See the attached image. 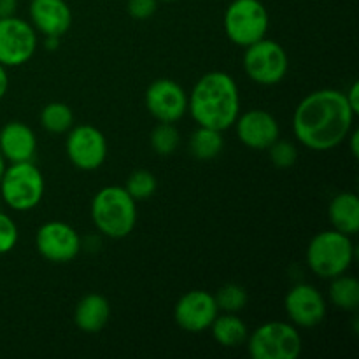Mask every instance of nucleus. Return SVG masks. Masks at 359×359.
Segmentation results:
<instances>
[{
  "label": "nucleus",
  "mask_w": 359,
  "mask_h": 359,
  "mask_svg": "<svg viewBox=\"0 0 359 359\" xmlns=\"http://www.w3.org/2000/svg\"><path fill=\"white\" fill-rule=\"evenodd\" d=\"M354 245L349 235L326 230L316 235L307 248V265L321 279H333L351 269Z\"/></svg>",
  "instance_id": "20e7f679"
},
{
  "label": "nucleus",
  "mask_w": 359,
  "mask_h": 359,
  "mask_svg": "<svg viewBox=\"0 0 359 359\" xmlns=\"http://www.w3.org/2000/svg\"><path fill=\"white\" fill-rule=\"evenodd\" d=\"M328 219L333 230L349 237L359 231V198L356 193L344 191L333 196L328 205Z\"/></svg>",
  "instance_id": "6ab92c4d"
},
{
  "label": "nucleus",
  "mask_w": 359,
  "mask_h": 359,
  "mask_svg": "<svg viewBox=\"0 0 359 359\" xmlns=\"http://www.w3.org/2000/svg\"><path fill=\"white\" fill-rule=\"evenodd\" d=\"M91 219L107 238L128 237L137 223L135 200L123 186H105L91 200Z\"/></svg>",
  "instance_id": "7ed1b4c3"
},
{
  "label": "nucleus",
  "mask_w": 359,
  "mask_h": 359,
  "mask_svg": "<svg viewBox=\"0 0 359 359\" xmlns=\"http://www.w3.org/2000/svg\"><path fill=\"white\" fill-rule=\"evenodd\" d=\"M242 63L249 79L262 86L279 84L290 70L286 49L279 42L266 37L245 48Z\"/></svg>",
  "instance_id": "6e6552de"
},
{
  "label": "nucleus",
  "mask_w": 359,
  "mask_h": 359,
  "mask_svg": "<svg viewBox=\"0 0 359 359\" xmlns=\"http://www.w3.org/2000/svg\"><path fill=\"white\" fill-rule=\"evenodd\" d=\"M330 280L328 294L332 304L342 311H356L359 307V280L356 277L347 276L346 272Z\"/></svg>",
  "instance_id": "4be33fe9"
},
{
  "label": "nucleus",
  "mask_w": 359,
  "mask_h": 359,
  "mask_svg": "<svg viewBox=\"0 0 359 359\" xmlns=\"http://www.w3.org/2000/svg\"><path fill=\"white\" fill-rule=\"evenodd\" d=\"M44 48L48 51H56L60 48V37H44Z\"/></svg>",
  "instance_id": "72a5a7b5"
},
{
  "label": "nucleus",
  "mask_w": 359,
  "mask_h": 359,
  "mask_svg": "<svg viewBox=\"0 0 359 359\" xmlns=\"http://www.w3.org/2000/svg\"><path fill=\"white\" fill-rule=\"evenodd\" d=\"M284 311L294 326L314 328L326 318V300L311 284H297L284 298Z\"/></svg>",
  "instance_id": "4468645a"
},
{
  "label": "nucleus",
  "mask_w": 359,
  "mask_h": 359,
  "mask_svg": "<svg viewBox=\"0 0 359 359\" xmlns=\"http://www.w3.org/2000/svg\"><path fill=\"white\" fill-rule=\"evenodd\" d=\"M188 147L191 156L196 158V160H214L216 156H219V153L224 147L223 132L205 128V126H198V128L193 132V135L189 137Z\"/></svg>",
  "instance_id": "412c9836"
},
{
  "label": "nucleus",
  "mask_w": 359,
  "mask_h": 359,
  "mask_svg": "<svg viewBox=\"0 0 359 359\" xmlns=\"http://www.w3.org/2000/svg\"><path fill=\"white\" fill-rule=\"evenodd\" d=\"M214 300H216L217 309L224 312H233L237 314L238 311L248 305V291L241 286V284H224L217 290V293L214 294Z\"/></svg>",
  "instance_id": "393cba45"
},
{
  "label": "nucleus",
  "mask_w": 359,
  "mask_h": 359,
  "mask_svg": "<svg viewBox=\"0 0 359 359\" xmlns=\"http://www.w3.org/2000/svg\"><path fill=\"white\" fill-rule=\"evenodd\" d=\"M245 342L252 359H297L304 349L297 326L284 321L265 323Z\"/></svg>",
  "instance_id": "423d86ee"
},
{
  "label": "nucleus",
  "mask_w": 359,
  "mask_h": 359,
  "mask_svg": "<svg viewBox=\"0 0 359 359\" xmlns=\"http://www.w3.org/2000/svg\"><path fill=\"white\" fill-rule=\"evenodd\" d=\"M356 112L346 93L332 88L309 93L293 114V132L298 142L312 151H332L347 139Z\"/></svg>",
  "instance_id": "f257e3e1"
},
{
  "label": "nucleus",
  "mask_w": 359,
  "mask_h": 359,
  "mask_svg": "<svg viewBox=\"0 0 359 359\" xmlns=\"http://www.w3.org/2000/svg\"><path fill=\"white\" fill-rule=\"evenodd\" d=\"M30 23L44 37H62L72 25V11L65 0H32Z\"/></svg>",
  "instance_id": "dca6fc26"
},
{
  "label": "nucleus",
  "mask_w": 359,
  "mask_h": 359,
  "mask_svg": "<svg viewBox=\"0 0 359 359\" xmlns=\"http://www.w3.org/2000/svg\"><path fill=\"white\" fill-rule=\"evenodd\" d=\"M0 154L9 163L34 161L37 154V137L21 121H11L0 130Z\"/></svg>",
  "instance_id": "f3484780"
},
{
  "label": "nucleus",
  "mask_w": 359,
  "mask_h": 359,
  "mask_svg": "<svg viewBox=\"0 0 359 359\" xmlns=\"http://www.w3.org/2000/svg\"><path fill=\"white\" fill-rule=\"evenodd\" d=\"M158 2H175V0H158Z\"/></svg>",
  "instance_id": "c9c22d12"
},
{
  "label": "nucleus",
  "mask_w": 359,
  "mask_h": 359,
  "mask_svg": "<svg viewBox=\"0 0 359 359\" xmlns=\"http://www.w3.org/2000/svg\"><path fill=\"white\" fill-rule=\"evenodd\" d=\"M210 333H212V339L223 347L242 346L249 337L248 325L233 312H224L221 316L217 314L210 325Z\"/></svg>",
  "instance_id": "aec40b11"
},
{
  "label": "nucleus",
  "mask_w": 359,
  "mask_h": 359,
  "mask_svg": "<svg viewBox=\"0 0 359 359\" xmlns=\"http://www.w3.org/2000/svg\"><path fill=\"white\" fill-rule=\"evenodd\" d=\"M41 125L46 132L55 133H67L74 126V112L63 102H51L46 105L41 112Z\"/></svg>",
  "instance_id": "5701e85b"
},
{
  "label": "nucleus",
  "mask_w": 359,
  "mask_h": 359,
  "mask_svg": "<svg viewBox=\"0 0 359 359\" xmlns=\"http://www.w3.org/2000/svg\"><path fill=\"white\" fill-rule=\"evenodd\" d=\"M7 90H9V76H7V69L0 65V100L6 97Z\"/></svg>",
  "instance_id": "2f4dec72"
},
{
  "label": "nucleus",
  "mask_w": 359,
  "mask_h": 359,
  "mask_svg": "<svg viewBox=\"0 0 359 359\" xmlns=\"http://www.w3.org/2000/svg\"><path fill=\"white\" fill-rule=\"evenodd\" d=\"M219 314L214 294L203 290H191L182 294L174 309V319L181 330L188 333H202L210 328Z\"/></svg>",
  "instance_id": "ddd939ff"
},
{
  "label": "nucleus",
  "mask_w": 359,
  "mask_h": 359,
  "mask_svg": "<svg viewBox=\"0 0 359 359\" xmlns=\"http://www.w3.org/2000/svg\"><path fill=\"white\" fill-rule=\"evenodd\" d=\"M269 23V11L262 0H233L224 11V34L241 48L266 37Z\"/></svg>",
  "instance_id": "0eeeda50"
},
{
  "label": "nucleus",
  "mask_w": 359,
  "mask_h": 359,
  "mask_svg": "<svg viewBox=\"0 0 359 359\" xmlns=\"http://www.w3.org/2000/svg\"><path fill=\"white\" fill-rule=\"evenodd\" d=\"M35 248L46 262L62 265L77 258L83 249V242L70 224L63 221H48L37 230Z\"/></svg>",
  "instance_id": "9b49d317"
},
{
  "label": "nucleus",
  "mask_w": 359,
  "mask_h": 359,
  "mask_svg": "<svg viewBox=\"0 0 359 359\" xmlns=\"http://www.w3.org/2000/svg\"><path fill=\"white\" fill-rule=\"evenodd\" d=\"M346 98H347V102H349L351 109H353L358 116L359 114V83L358 81H354V83L351 84L349 90L346 91Z\"/></svg>",
  "instance_id": "c756f323"
},
{
  "label": "nucleus",
  "mask_w": 359,
  "mask_h": 359,
  "mask_svg": "<svg viewBox=\"0 0 359 359\" xmlns=\"http://www.w3.org/2000/svg\"><path fill=\"white\" fill-rule=\"evenodd\" d=\"M37 51V32L21 18H0V65L6 69L27 63Z\"/></svg>",
  "instance_id": "9d476101"
},
{
  "label": "nucleus",
  "mask_w": 359,
  "mask_h": 359,
  "mask_svg": "<svg viewBox=\"0 0 359 359\" xmlns=\"http://www.w3.org/2000/svg\"><path fill=\"white\" fill-rule=\"evenodd\" d=\"M235 132L245 147L255 151H266L280 135L277 119L262 109H252L245 114H238Z\"/></svg>",
  "instance_id": "2eb2a0df"
},
{
  "label": "nucleus",
  "mask_w": 359,
  "mask_h": 359,
  "mask_svg": "<svg viewBox=\"0 0 359 359\" xmlns=\"http://www.w3.org/2000/svg\"><path fill=\"white\" fill-rule=\"evenodd\" d=\"M349 149L353 153L354 158L359 156V130H354V132H349Z\"/></svg>",
  "instance_id": "473e14b6"
},
{
  "label": "nucleus",
  "mask_w": 359,
  "mask_h": 359,
  "mask_svg": "<svg viewBox=\"0 0 359 359\" xmlns=\"http://www.w3.org/2000/svg\"><path fill=\"white\" fill-rule=\"evenodd\" d=\"M149 142L154 153L160 156H170L172 153H175L179 142H181V135H179V130L175 128V123H158L151 132Z\"/></svg>",
  "instance_id": "b1692460"
},
{
  "label": "nucleus",
  "mask_w": 359,
  "mask_h": 359,
  "mask_svg": "<svg viewBox=\"0 0 359 359\" xmlns=\"http://www.w3.org/2000/svg\"><path fill=\"white\" fill-rule=\"evenodd\" d=\"M46 182L41 168L34 161L9 163L0 179L2 200L9 209L28 212L41 203Z\"/></svg>",
  "instance_id": "39448f33"
},
{
  "label": "nucleus",
  "mask_w": 359,
  "mask_h": 359,
  "mask_svg": "<svg viewBox=\"0 0 359 359\" xmlns=\"http://www.w3.org/2000/svg\"><path fill=\"white\" fill-rule=\"evenodd\" d=\"M6 167H7V161L4 160V156H2V154H0V179H2L4 172H6Z\"/></svg>",
  "instance_id": "f704fd0d"
},
{
  "label": "nucleus",
  "mask_w": 359,
  "mask_h": 359,
  "mask_svg": "<svg viewBox=\"0 0 359 359\" xmlns=\"http://www.w3.org/2000/svg\"><path fill=\"white\" fill-rule=\"evenodd\" d=\"M18 0H0V18H9L16 14Z\"/></svg>",
  "instance_id": "7c9ffc66"
},
{
  "label": "nucleus",
  "mask_w": 359,
  "mask_h": 359,
  "mask_svg": "<svg viewBox=\"0 0 359 359\" xmlns=\"http://www.w3.org/2000/svg\"><path fill=\"white\" fill-rule=\"evenodd\" d=\"M188 111L198 126L217 132L231 128L241 114V93L233 77L221 70L203 74L188 97Z\"/></svg>",
  "instance_id": "f03ea898"
},
{
  "label": "nucleus",
  "mask_w": 359,
  "mask_h": 359,
  "mask_svg": "<svg viewBox=\"0 0 359 359\" xmlns=\"http://www.w3.org/2000/svg\"><path fill=\"white\" fill-rule=\"evenodd\" d=\"M65 153L70 163L79 170H97L107 160V139L93 125L72 126L67 132Z\"/></svg>",
  "instance_id": "1a4fd4ad"
},
{
  "label": "nucleus",
  "mask_w": 359,
  "mask_h": 359,
  "mask_svg": "<svg viewBox=\"0 0 359 359\" xmlns=\"http://www.w3.org/2000/svg\"><path fill=\"white\" fill-rule=\"evenodd\" d=\"M158 181L149 170H135L130 174L125 189L133 200H147L156 193Z\"/></svg>",
  "instance_id": "a878e982"
},
{
  "label": "nucleus",
  "mask_w": 359,
  "mask_h": 359,
  "mask_svg": "<svg viewBox=\"0 0 359 359\" xmlns=\"http://www.w3.org/2000/svg\"><path fill=\"white\" fill-rule=\"evenodd\" d=\"M266 151H269L270 161H272L273 167L277 168H291L298 160L297 146L287 142V140L277 139Z\"/></svg>",
  "instance_id": "bb28decb"
},
{
  "label": "nucleus",
  "mask_w": 359,
  "mask_h": 359,
  "mask_svg": "<svg viewBox=\"0 0 359 359\" xmlns=\"http://www.w3.org/2000/svg\"><path fill=\"white\" fill-rule=\"evenodd\" d=\"M158 9V0H128L126 11L133 20H149Z\"/></svg>",
  "instance_id": "c85d7f7f"
},
{
  "label": "nucleus",
  "mask_w": 359,
  "mask_h": 359,
  "mask_svg": "<svg viewBox=\"0 0 359 359\" xmlns=\"http://www.w3.org/2000/svg\"><path fill=\"white\" fill-rule=\"evenodd\" d=\"M18 244V226L7 214L0 210V255H7Z\"/></svg>",
  "instance_id": "cd10ccee"
},
{
  "label": "nucleus",
  "mask_w": 359,
  "mask_h": 359,
  "mask_svg": "<svg viewBox=\"0 0 359 359\" xmlns=\"http://www.w3.org/2000/svg\"><path fill=\"white\" fill-rule=\"evenodd\" d=\"M111 319V304L98 293H90L77 302L74 309V323L84 333H98Z\"/></svg>",
  "instance_id": "a211bd4d"
},
{
  "label": "nucleus",
  "mask_w": 359,
  "mask_h": 359,
  "mask_svg": "<svg viewBox=\"0 0 359 359\" xmlns=\"http://www.w3.org/2000/svg\"><path fill=\"white\" fill-rule=\"evenodd\" d=\"M146 107L158 123H177L188 112V93L174 79L161 77L147 86Z\"/></svg>",
  "instance_id": "f8f14e48"
}]
</instances>
